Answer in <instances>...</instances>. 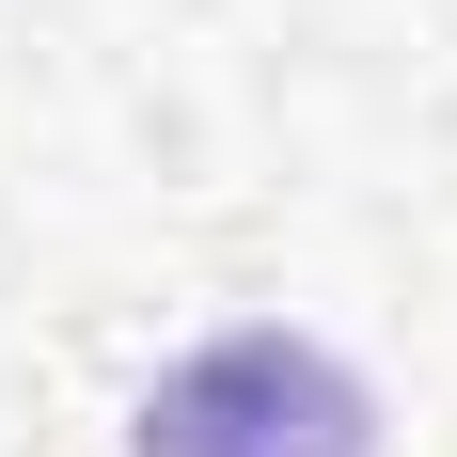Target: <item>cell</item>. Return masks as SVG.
I'll return each mask as SVG.
<instances>
[{"mask_svg":"<svg viewBox=\"0 0 457 457\" xmlns=\"http://www.w3.org/2000/svg\"><path fill=\"white\" fill-rule=\"evenodd\" d=\"M142 457H378V411L316 331H221L142 395Z\"/></svg>","mask_w":457,"mask_h":457,"instance_id":"cell-1","label":"cell"}]
</instances>
